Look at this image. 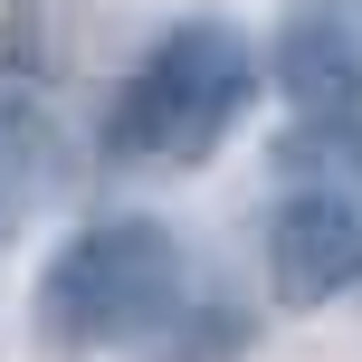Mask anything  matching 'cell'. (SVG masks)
I'll list each match as a JSON object with an SVG mask.
<instances>
[{"label": "cell", "instance_id": "1", "mask_svg": "<svg viewBox=\"0 0 362 362\" xmlns=\"http://www.w3.org/2000/svg\"><path fill=\"white\" fill-rule=\"evenodd\" d=\"M191 305L181 296V238L144 210L86 219L67 248L38 276V334L57 353H124L172 334V315Z\"/></svg>", "mask_w": 362, "mask_h": 362}, {"label": "cell", "instance_id": "2", "mask_svg": "<svg viewBox=\"0 0 362 362\" xmlns=\"http://www.w3.org/2000/svg\"><path fill=\"white\" fill-rule=\"evenodd\" d=\"M257 95V57L219 19H181L163 48L115 86L105 153L115 163H210Z\"/></svg>", "mask_w": 362, "mask_h": 362}, {"label": "cell", "instance_id": "3", "mask_svg": "<svg viewBox=\"0 0 362 362\" xmlns=\"http://www.w3.org/2000/svg\"><path fill=\"white\" fill-rule=\"evenodd\" d=\"M267 286L286 305H334L344 286H362V200L315 181V191H286L267 219Z\"/></svg>", "mask_w": 362, "mask_h": 362}, {"label": "cell", "instance_id": "4", "mask_svg": "<svg viewBox=\"0 0 362 362\" xmlns=\"http://www.w3.org/2000/svg\"><path fill=\"white\" fill-rule=\"evenodd\" d=\"M276 95L296 105L305 134H353L362 124V29L334 0L286 10V29H276Z\"/></svg>", "mask_w": 362, "mask_h": 362}, {"label": "cell", "instance_id": "5", "mask_svg": "<svg viewBox=\"0 0 362 362\" xmlns=\"http://www.w3.org/2000/svg\"><path fill=\"white\" fill-rule=\"evenodd\" d=\"M57 172H67L57 115L29 105V95H0V219H29L38 200L57 191Z\"/></svg>", "mask_w": 362, "mask_h": 362}]
</instances>
